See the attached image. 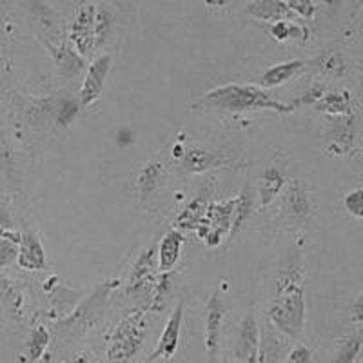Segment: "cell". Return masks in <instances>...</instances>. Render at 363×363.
Masks as SVG:
<instances>
[{
	"label": "cell",
	"mask_w": 363,
	"mask_h": 363,
	"mask_svg": "<svg viewBox=\"0 0 363 363\" xmlns=\"http://www.w3.org/2000/svg\"><path fill=\"white\" fill-rule=\"evenodd\" d=\"M267 322L289 340H300L306 330V296H303V256L291 245L281 256L277 274V293L269 301Z\"/></svg>",
	"instance_id": "obj_1"
},
{
	"label": "cell",
	"mask_w": 363,
	"mask_h": 363,
	"mask_svg": "<svg viewBox=\"0 0 363 363\" xmlns=\"http://www.w3.org/2000/svg\"><path fill=\"white\" fill-rule=\"evenodd\" d=\"M199 111L215 113H245V111H274L287 115L294 111V106L281 104L272 99L267 91L258 86H240L225 84L207 91L206 95L194 104Z\"/></svg>",
	"instance_id": "obj_2"
},
{
	"label": "cell",
	"mask_w": 363,
	"mask_h": 363,
	"mask_svg": "<svg viewBox=\"0 0 363 363\" xmlns=\"http://www.w3.org/2000/svg\"><path fill=\"white\" fill-rule=\"evenodd\" d=\"M147 307L135 309L125 314L108 338V356L109 363H131L147 336Z\"/></svg>",
	"instance_id": "obj_3"
},
{
	"label": "cell",
	"mask_w": 363,
	"mask_h": 363,
	"mask_svg": "<svg viewBox=\"0 0 363 363\" xmlns=\"http://www.w3.org/2000/svg\"><path fill=\"white\" fill-rule=\"evenodd\" d=\"M236 196L227 202H211L203 213L202 220L196 225V235L206 242L209 247H218L223 238L229 236L233 223V213H235Z\"/></svg>",
	"instance_id": "obj_4"
},
{
	"label": "cell",
	"mask_w": 363,
	"mask_h": 363,
	"mask_svg": "<svg viewBox=\"0 0 363 363\" xmlns=\"http://www.w3.org/2000/svg\"><path fill=\"white\" fill-rule=\"evenodd\" d=\"M280 202V215L294 225L306 223L314 215V202L309 189L301 180H291L285 184Z\"/></svg>",
	"instance_id": "obj_5"
},
{
	"label": "cell",
	"mask_w": 363,
	"mask_h": 363,
	"mask_svg": "<svg viewBox=\"0 0 363 363\" xmlns=\"http://www.w3.org/2000/svg\"><path fill=\"white\" fill-rule=\"evenodd\" d=\"M325 151L335 157H342L352 151L356 140V116L354 113L343 116H329L325 131Z\"/></svg>",
	"instance_id": "obj_6"
},
{
	"label": "cell",
	"mask_w": 363,
	"mask_h": 363,
	"mask_svg": "<svg viewBox=\"0 0 363 363\" xmlns=\"http://www.w3.org/2000/svg\"><path fill=\"white\" fill-rule=\"evenodd\" d=\"M182 323H184V301H178L174 311L171 313L169 320L165 323L164 330H162L155 351L145 358L144 363H155L158 359H171L177 354L178 345H180Z\"/></svg>",
	"instance_id": "obj_7"
},
{
	"label": "cell",
	"mask_w": 363,
	"mask_h": 363,
	"mask_svg": "<svg viewBox=\"0 0 363 363\" xmlns=\"http://www.w3.org/2000/svg\"><path fill=\"white\" fill-rule=\"evenodd\" d=\"M223 318H225V303L222 296L215 293L209 298L206 316V354L209 363H218Z\"/></svg>",
	"instance_id": "obj_8"
},
{
	"label": "cell",
	"mask_w": 363,
	"mask_h": 363,
	"mask_svg": "<svg viewBox=\"0 0 363 363\" xmlns=\"http://www.w3.org/2000/svg\"><path fill=\"white\" fill-rule=\"evenodd\" d=\"M111 62L113 60L109 55H100L93 60L86 73V79H84L82 89H80V108H89L100 99L109 71H111Z\"/></svg>",
	"instance_id": "obj_9"
},
{
	"label": "cell",
	"mask_w": 363,
	"mask_h": 363,
	"mask_svg": "<svg viewBox=\"0 0 363 363\" xmlns=\"http://www.w3.org/2000/svg\"><path fill=\"white\" fill-rule=\"evenodd\" d=\"M258 343H260V325L255 314L247 313L240 322L233 354L242 363H258Z\"/></svg>",
	"instance_id": "obj_10"
},
{
	"label": "cell",
	"mask_w": 363,
	"mask_h": 363,
	"mask_svg": "<svg viewBox=\"0 0 363 363\" xmlns=\"http://www.w3.org/2000/svg\"><path fill=\"white\" fill-rule=\"evenodd\" d=\"M291 342L272 323L265 322L260 327V343H258V363H284L289 352Z\"/></svg>",
	"instance_id": "obj_11"
},
{
	"label": "cell",
	"mask_w": 363,
	"mask_h": 363,
	"mask_svg": "<svg viewBox=\"0 0 363 363\" xmlns=\"http://www.w3.org/2000/svg\"><path fill=\"white\" fill-rule=\"evenodd\" d=\"M115 287H116V280L100 284L99 287H96V289L93 291V293H91L79 307H77V311H74L67 320H64V325H80V323L89 325V323L95 320L96 314H100V311L104 309L109 293H111Z\"/></svg>",
	"instance_id": "obj_12"
},
{
	"label": "cell",
	"mask_w": 363,
	"mask_h": 363,
	"mask_svg": "<svg viewBox=\"0 0 363 363\" xmlns=\"http://www.w3.org/2000/svg\"><path fill=\"white\" fill-rule=\"evenodd\" d=\"M95 6H84L69 29L71 42L79 55H87L95 48Z\"/></svg>",
	"instance_id": "obj_13"
},
{
	"label": "cell",
	"mask_w": 363,
	"mask_h": 363,
	"mask_svg": "<svg viewBox=\"0 0 363 363\" xmlns=\"http://www.w3.org/2000/svg\"><path fill=\"white\" fill-rule=\"evenodd\" d=\"M225 164L227 158L222 153L203 147H189L182 157V167L191 174H202L209 169H218Z\"/></svg>",
	"instance_id": "obj_14"
},
{
	"label": "cell",
	"mask_w": 363,
	"mask_h": 363,
	"mask_svg": "<svg viewBox=\"0 0 363 363\" xmlns=\"http://www.w3.org/2000/svg\"><path fill=\"white\" fill-rule=\"evenodd\" d=\"M17 262L26 271H42L45 267V251L35 233H24L21 236Z\"/></svg>",
	"instance_id": "obj_15"
},
{
	"label": "cell",
	"mask_w": 363,
	"mask_h": 363,
	"mask_svg": "<svg viewBox=\"0 0 363 363\" xmlns=\"http://www.w3.org/2000/svg\"><path fill=\"white\" fill-rule=\"evenodd\" d=\"M211 194H213L211 187H202L199 193L194 194V199L187 203L186 209L182 211L180 215L177 216V220H174V229L177 231H191V229H196L199 222L202 220L203 213H206L207 206L211 203Z\"/></svg>",
	"instance_id": "obj_16"
},
{
	"label": "cell",
	"mask_w": 363,
	"mask_h": 363,
	"mask_svg": "<svg viewBox=\"0 0 363 363\" xmlns=\"http://www.w3.org/2000/svg\"><path fill=\"white\" fill-rule=\"evenodd\" d=\"M155 258H157V249L147 247L138 255L135 265H133L131 272H129L128 280V293H138L140 289H144V285L147 281H151L155 272Z\"/></svg>",
	"instance_id": "obj_17"
},
{
	"label": "cell",
	"mask_w": 363,
	"mask_h": 363,
	"mask_svg": "<svg viewBox=\"0 0 363 363\" xmlns=\"http://www.w3.org/2000/svg\"><path fill=\"white\" fill-rule=\"evenodd\" d=\"M45 48L50 50L51 57H53L55 64H57L58 71L66 79H74L77 74H80V71L84 69V60L77 51L66 44H50L45 42Z\"/></svg>",
	"instance_id": "obj_18"
},
{
	"label": "cell",
	"mask_w": 363,
	"mask_h": 363,
	"mask_svg": "<svg viewBox=\"0 0 363 363\" xmlns=\"http://www.w3.org/2000/svg\"><path fill=\"white\" fill-rule=\"evenodd\" d=\"M184 235L177 229L169 231L167 235L162 238L160 245L157 249V258H158V271L165 272V271H173L174 265L178 264L180 260V252L182 247H184Z\"/></svg>",
	"instance_id": "obj_19"
},
{
	"label": "cell",
	"mask_w": 363,
	"mask_h": 363,
	"mask_svg": "<svg viewBox=\"0 0 363 363\" xmlns=\"http://www.w3.org/2000/svg\"><path fill=\"white\" fill-rule=\"evenodd\" d=\"M247 13L251 17L264 22L293 21L296 17L284 0H255L247 6Z\"/></svg>",
	"instance_id": "obj_20"
},
{
	"label": "cell",
	"mask_w": 363,
	"mask_h": 363,
	"mask_svg": "<svg viewBox=\"0 0 363 363\" xmlns=\"http://www.w3.org/2000/svg\"><path fill=\"white\" fill-rule=\"evenodd\" d=\"M307 66H309L307 60H287V62L277 64L262 74L260 82L264 87H278L281 84L289 82L293 77H296L303 69H307Z\"/></svg>",
	"instance_id": "obj_21"
},
{
	"label": "cell",
	"mask_w": 363,
	"mask_h": 363,
	"mask_svg": "<svg viewBox=\"0 0 363 363\" xmlns=\"http://www.w3.org/2000/svg\"><path fill=\"white\" fill-rule=\"evenodd\" d=\"M252 209H255V199H252V189L249 184H245L244 189L240 191L238 196H236L235 203V213H233V223H231V231H229V236L227 240L233 242L236 238L242 229H244V223L251 218Z\"/></svg>",
	"instance_id": "obj_22"
},
{
	"label": "cell",
	"mask_w": 363,
	"mask_h": 363,
	"mask_svg": "<svg viewBox=\"0 0 363 363\" xmlns=\"http://www.w3.org/2000/svg\"><path fill=\"white\" fill-rule=\"evenodd\" d=\"M287 184V177L278 167H267L260 177V202L262 207L271 206L277 200L278 194L284 191Z\"/></svg>",
	"instance_id": "obj_23"
},
{
	"label": "cell",
	"mask_w": 363,
	"mask_h": 363,
	"mask_svg": "<svg viewBox=\"0 0 363 363\" xmlns=\"http://www.w3.org/2000/svg\"><path fill=\"white\" fill-rule=\"evenodd\" d=\"M164 177V165L160 162H147L136 177V191L142 200H147L151 194L160 186V180Z\"/></svg>",
	"instance_id": "obj_24"
},
{
	"label": "cell",
	"mask_w": 363,
	"mask_h": 363,
	"mask_svg": "<svg viewBox=\"0 0 363 363\" xmlns=\"http://www.w3.org/2000/svg\"><path fill=\"white\" fill-rule=\"evenodd\" d=\"M314 108H316L318 111L327 113L329 116L351 115V95H349V91H333V93H325Z\"/></svg>",
	"instance_id": "obj_25"
},
{
	"label": "cell",
	"mask_w": 363,
	"mask_h": 363,
	"mask_svg": "<svg viewBox=\"0 0 363 363\" xmlns=\"http://www.w3.org/2000/svg\"><path fill=\"white\" fill-rule=\"evenodd\" d=\"M173 271H165L157 278V284L153 285V298H151L147 306L149 313L158 314L165 309L171 291H173Z\"/></svg>",
	"instance_id": "obj_26"
},
{
	"label": "cell",
	"mask_w": 363,
	"mask_h": 363,
	"mask_svg": "<svg viewBox=\"0 0 363 363\" xmlns=\"http://www.w3.org/2000/svg\"><path fill=\"white\" fill-rule=\"evenodd\" d=\"M362 347L363 336L362 329H358V333H352V335H349L343 340V343L340 345L338 351L335 352L330 363H356V359L362 354Z\"/></svg>",
	"instance_id": "obj_27"
},
{
	"label": "cell",
	"mask_w": 363,
	"mask_h": 363,
	"mask_svg": "<svg viewBox=\"0 0 363 363\" xmlns=\"http://www.w3.org/2000/svg\"><path fill=\"white\" fill-rule=\"evenodd\" d=\"M51 343V335L50 330L45 329L44 325H37L31 335H29L28 343H26V351H28V362L33 363L44 356V352L48 351V347Z\"/></svg>",
	"instance_id": "obj_28"
},
{
	"label": "cell",
	"mask_w": 363,
	"mask_h": 363,
	"mask_svg": "<svg viewBox=\"0 0 363 363\" xmlns=\"http://www.w3.org/2000/svg\"><path fill=\"white\" fill-rule=\"evenodd\" d=\"M318 71L327 77H342L347 71L345 57L340 51H325L322 57L316 60Z\"/></svg>",
	"instance_id": "obj_29"
},
{
	"label": "cell",
	"mask_w": 363,
	"mask_h": 363,
	"mask_svg": "<svg viewBox=\"0 0 363 363\" xmlns=\"http://www.w3.org/2000/svg\"><path fill=\"white\" fill-rule=\"evenodd\" d=\"M113 31V13L100 6L95 11V48H100L109 40Z\"/></svg>",
	"instance_id": "obj_30"
},
{
	"label": "cell",
	"mask_w": 363,
	"mask_h": 363,
	"mask_svg": "<svg viewBox=\"0 0 363 363\" xmlns=\"http://www.w3.org/2000/svg\"><path fill=\"white\" fill-rule=\"evenodd\" d=\"M80 113V102L74 99L60 100L55 109V122L58 128H69Z\"/></svg>",
	"instance_id": "obj_31"
},
{
	"label": "cell",
	"mask_w": 363,
	"mask_h": 363,
	"mask_svg": "<svg viewBox=\"0 0 363 363\" xmlns=\"http://www.w3.org/2000/svg\"><path fill=\"white\" fill-rule=\"evenodd\" d=\"M269 31H271V37L278 42H285L289 40V38H298L301 35L300 26L293 24L291 21L272 22Z\"/></svg>",
	"instance_id": "obj_32"
},
{
	"label": "cell",
	"mask_w": 363,
	"mask_h": 363,
	"mask_svg": "<svg viewBox=\"0 0 363 363\" xmlns=\"http://www.w3.org/2000/svg\"><path fill=\"white\" fill-rule=\"evenodd\" d=\"M0 298L6 301V306H8L13 313H18L22 298L21 294H18V291L11 285V281L6 280V278H0Z\"/></svg>",
	"instance_id": "obj_33"
},
{
	"label": "cell",
	"mask_w": 363,
	"mask_h": 363,
	"mask_svg": "<svg viewBox=\"0 0 363 363\" xmlns=\"http://www.w3.org/2000/svg\"><path fill=\"white\" fill-rule=\"evenodd\" d=\"M343 207L349 215L356 216V218H362L363 216V189H352L351 193H347L343 196Z\"/></svg>",
	"instance_id": "obj_34"
},
{
	"label": "cell",
	"mask_w": 363,
	"mask_h": 363,
	"mask_svg": "<svg viewBox=\"0 0 363 363\" xmlns=\"http://www.w3.org/2000/svg\"><path fill=\"white\" fill-rule=\"evenodd\" d=\"M18 244L17 240L0 238V269L11 264L13 260H17Z\"/></svg>",
	"instance_id": "obj_35"
},
{
	"label": "cell",
	"mask_w": 363,
	"mask_h": 363,
	"mask_svg": "<svg viewBox=\"0 0 363 363\" xmlns=\"http://www.w3.org/2000/svg\"><path fill=\"white\" fill-rule=\"evenodd\" d=\"M285 4L289 6V9L296 17L306 18V21L313 18L316 13V6L313 0H285Z\"/></svg>",
	"instance_id": "obj_36"
},
{
	"label": "cell",
	"mask_w": 363,
	"mask_h": 363,
	"mask_svg": "<svg viewBox=\"0 0 363 363\" xmlns=\"http://www.w3.org/2000/svg\"><path fill=\"white\" fill-rule=\"evenodd\" d=\"M325 93H327L325 86H322V84H314L313 87H309V89H307L306 93L300 96V100H296L294 108H296V106H307V108H311V106H316V104L320 102V99H322Z\"/></svg>",
	"instance_id": "obj_37"
},
{
	"label": "cell",
	"mask_w": 363,
	"mask_h": 363,
	"mask_svg": "<svg viewBox=\"0 0 363 363\" xmlns=\"http://www.w3.org/2000/svg\"><path fill=\"white\" fill-rule=\"evenodd\" d=\"M313 362V351L303 343L291 347L287 356H285V363H311Z\"/></svg>",
	"instance_id": "obj_38"
},
{
	"label": "cell",
	"mask_w": 363,
	"mask_h": 363,
	"mask_svg": "<svg viewBox=\"0 0 363 363\" xmlns=\"http://www.w3.org/2000/svg\"><path fill=\"white\" fill-rule=\"evenodd\" d=\"M133 142H135V135H133L131 129H118V133H116V144H118V147H128Z\"/></svg>",
	"instance_id": "obj_39"
},
{
	"label": "cell",
	"mask_w": 363,
	"mask_h": 363,
	"mask_svg": "<svg viewBox=\"0 0 363 363\" xmlns=\"http://www.w3.org/2000/svg\"><path fill=\"white\" fill-rule=\"evenodd\" d=\"M203 2H206V4L209 6V8L220 9V8H227V6L231 4L233 0H203Z\"/></svg>",
	"instance_id": "obj_40"
},
{
	"label": "cell",
	"mask_w": 363,
	"mask_h": 363,
	"mask_svg": "<svg viewBox=\"0 0 363 363\" xmlns=\"http://www.w3.org/2000/svg\"><path fill=\"white\" fill-rule=\"evenodd\" d=\"M362 306H363V300L362 296H358L354 306V322H358V325H362Z\"/></svg>",
	"instance_id": "obj_41"
},
{
	"label": "cell",
	"mask_w": 363,
	"mask_h": 363,
	"mask_svg": "<svg viewBox=\"0 0 363 363\" xmlns=\"http://www.w3.org/2000/svg\"><path fill=\"white\" fill-rule=\"evenodd\" d=\"M184 153H186V149L182 147V144L178 142V144L173 147V158H174V160H182Z\"/></svg>",
	"instance_id": "obj_42"
},
{
	"label": "cell",
	"mask_w": 363,
	"mask_h": 363,
	"mask_svg": "<svg viewBox=\"0 0 363 363\" xmlns=\"http://www.w3.org/2000/svg\"><path fill=\"white\" fill-rule=\"evenodd\" d=\"M69 363H89V362H87V356H86V354H82V356H79V358L71 359Z\"/></svg>",
	"instance_id": "obj_43"
},
{
	"label": "cell",
	"mask_w": 363,
	"mask_h": 363,
	"mask_svg": "<svg viewBox=\"0 0 363 363\" xmlns=\"http://www.w3.org/2000/svg\"><path fill=\"white\" fill-rule=\"evenodd\" d=\"M229 363H242V362H238V359H233V362H229Z\"/></svg>",
	"instance_id": "obj_44"
}]
</instances>
